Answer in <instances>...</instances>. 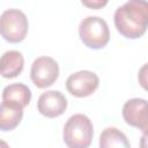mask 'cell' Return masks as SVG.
<instances>
[{
  "instance_id": "6da1fadb",
  "label": "cell",
  "mask_w": 148,
  "mask_h": 148,
  "mask_svg": "<svg viewBox=\"0 0 148 148\" xmlns=\"http://www.w3.org/2000/svg\"><path fill=\"white\" fill-rule=\"evenodd\" d=\"M117 31L128 39L140 38L148 25V5L143 0H130L118 7L113 15Z\"/></svg>"
},
{
  "instance_id": "7a4b0ae2",
  "label": "cell",
  "mask_w": 148,
  "mask_h": 148,
  "mask_svg": "<svg viewBox=\"0 0 148 148\" xmlns=\"http://www.w3.org/2000/svg\"><path fill=\"white\" fill-rule=\"evenodd\" d=\"M62 136L68 148H88L94 136L91 120L82 113L71 116L65 124Z\"/></svg>"
},
{
  "instance_id": "3957f363",
  "label": "cell",
  "mask_w": 148,
  "mask_h": 148,
  "mask_svg": "<svg viewBox=\"0 0 148 148\" xmlns=\"http://www.w3.org/2000/svg\"><path fill=\"white\" fill-rule=\"evenodd\" d=\"M79 36L87 47L103 49L110 40L108 23L99 16H87L79 24Z\"/></svg>"
},
{
  "instance_id": "277c9868",
  "label": "cell",
  "mask_w": 148,
  "mask_h": 148,
  "mask_svg": "<svg viewBox=\"0 0 148 148\" xmlns=\"http://www.w3.org/2000/svg\"><path fill=\"white\" fill-rule=\"evenodd\" d=\"M28 18L20 9L10 8L0 15V35L9 43L22 42L28 34Z\"/></svg>"
},
{
  "instance_id": "5b68a950",
  "label": "cell",
  "mask_w": 148,
  "mask_h": 148,
  "mask_svg": "<svg viewBox=\"0 0 148 148\" xmlns=\"http://www.w3.org/2000/svg\"><path fill=\"white\" fill-rule=\"evenodd\" d=\"M58 76L59 65L53 58L43 56L34 60L30 69V77L37 88L44 89L52 86Z\"/></svg>"
},
{
  "instance_id": "8992f818",
  "label": "cell",
  "mask_w": 148,
  "mask_h": 148,
  "mask_svg": "<svg viewBox=\"0 0 148 148\" xmlns=\"http://www.w3.org/2000/svg\"><path fill=\"white\" fill-rule=\"evenodd\" d=\"M99 86L97 74L91 71H79L71 74L66 80L67 91L75 97H87L92 95Z\"/></svg>"
},
{
  "instance_id": "52a82bcc",
  "label": "cell",
  "mask_w": 148,
  "mask_h": 148,
  "mask_svg": "<svg viewBox=\"0 0 148 148\" xmlns=\"http://www.w3.org/2000/svg\"><path fill=\"white\" fill-rule=\"evenodd\" d=\"M67 109L66 97L58 90H47L43 92L37 102V110L46 118L61 116Z\"/></svg>"
},
{
  "instance_id": "ba28073f",
  "label": "cell",
  "mask_w": 148,
  "mask_h": 148,
  "mask_svg": "<svg viewBox=\"0 0 148 148\" xmlns=\"http://www.w3.org/2000/svg\"><path fill=\"white\" fill-rule=\"evenodd\" d=\"M123 118L127 125L147 132V101L143 98H131L123 106Z\"/></svg>"
},
{
  "instance_id": "9c48e42d",
  "label": "cell",
  "mask_w": 148,
  "mask_h": 148,
  "mask_svg": "<svg viewBox=\"0 0 148 148\" xmlns=\"http://www.w3.org/2000/svg\"><path fill=\"white\" fill-rule=\"evenodd\" d=\"M24 67V58L20 51L9 50L0 57V75L5 79L18 76Z\"/></svg>"
},
{
  "instance_id": "30bf717a",
  "label": "cell",
  "mask_w": 148,
  "mask_h": 148,
  "mask_svg": "<svg viewBox=\"0 0 148 148\" xmlns=\"http://www.w3.org/2000/svg\"><path fill=\"white\" fill-rule=\"evenodd\" d=\"M23 108L10 102L0 104V131H12L21 123Z\"/></svg>"
},
{
  "instance_id": "8fae6325",
  "label": "cell",
  "mask_w": 148,
  "mask_h": 148,
  "mask_svg": "<svg viewBox=\"0 0 148 148\" xmlns=\"http://www.w3.org/2000/svg\"><path fill=\"white\" fill-rule=\"evenodd\" d=\"M31 99V91L28 86L23 83H13L3 88L2 90V102H10L25 108Z\"/></svg>"
},
{
  "instance_id": "7c38bea8",
  "label": "cell",
  "mask_w": 148,
  "mask_h": 148,
  "mask_svg": "<svg viewBox=\"0 0 148 148\" xmlns=\"http://www.w3.org/2000/svg\"><path fill=\"white\" fill-rule=\"evenodd\" d=\"M99 148H131V143L120 130L106 127L99 135Z\"/></svg>"
},
{
  "instance_id": "4fadbf2b",
  "label": "cell",
  "mask_w": 148,
  "mask_h": 148,
  "mask_svg": "<svg viewBox=\"0 0 148 148\" xmlns=\"http://www.w3.org/2000/svg\"><path fill=\"white\" fill-rule=\"evenodd\" d=\"M108 3V1H101V0H96V1H82V5L89 7V8H102L103 6H105Z\"/></svg>"
},
{
  "instance_id": "5bb4252c",
  "label": "cell",
  "mask_w": 148,
  "mask_h": 148,
  "mask_svg": "<svg viewBox=\"0 0 148 148\" xmlns=\"http://www.w3.org/2000/svg\"><path fill=\"white\" fill-rule=\"evenodd\" d=\"M0 148H9L8 143L6 141H3L2 139H0Z\"/></svg>"
}]
</instances>
